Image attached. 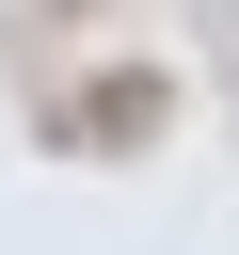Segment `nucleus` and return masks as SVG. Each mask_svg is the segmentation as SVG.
Returning <instances> with one entry per match:
<instances>
[{
    "label": "nucleus",
    "instance_id": "obj_1",
    "mask_svg": "<svg viewBox=\"0 0 239 255\" xmlns=\"http://www.w3.org/2000/svg\"><path fill=\"white\" fill-rule=\"evenodd\" d=\"M64 128H80L96 159H127V143H159V128H175V80H159V64H112V80H80V112H64Z\"/></svg>",
    "mask_w": 239,
    "mask_h": 255
}]
</instances>
